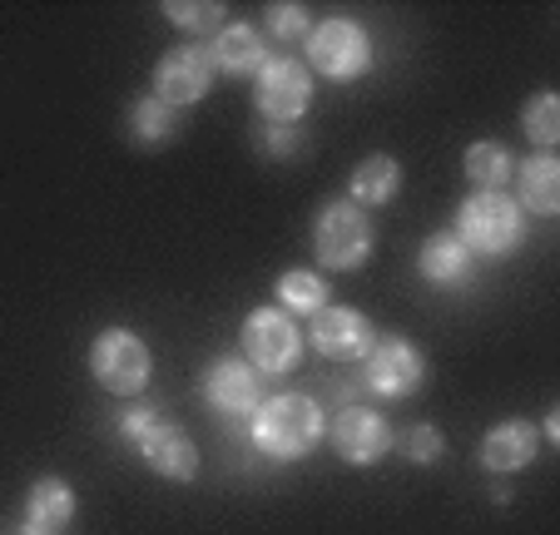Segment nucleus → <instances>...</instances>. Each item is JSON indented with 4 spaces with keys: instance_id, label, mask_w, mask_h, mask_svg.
Returning <instances> with one entry per match:
<instances>
[{
    "instance_id": "obj_1",
    "label": "nucleus",
    "mask_w": 560,
    "mask_h": 535,
    "mask_svg": "<svg viewBox=\"0 0 560 535\" xmlns=\"http://www.w3.org/2000/svg\"><path fill=\"white\" fill-rule=\"evenodd\" d=\"M323 441V407L307 392H278L254 411V446L273 462H298Z\"/></svg>"
},
{
    "instance_id": "obj_2",
    "label": "nucleus",
    "mask_w": 560,
    "mask_h": 535,
    "mask_svg": "<svg viewBox=\"0 0 560 535\" xmlns=\"http://www.w3.org/2000/svg\"><path fill=\"white\" fill-rule=\"evenodd\" d=\"M456 239L466 243L471 258H501L526 239V219H521V203L511 194H471V199L456 209Z\"/></svg>"
},
{
    "instance_id": "obj_3",
    "label": "nucleus",
    "mask_w": 560,
    "mask_h": 535,
    "mask_svg": "<svg viewBox=\"0 0 560 535\" xmlns=\"http://www.w3.org/2000/svg\"><path fill=\"white\" fill-rule=\"evenodd\" d=\"M149 372H154V352L129 327H105L90 342V377L105 392H115V397H144Z\"/></svg>"
},
{
    "instance_id": "obj_4",
    "label": "nucleus",
    "mask_w": 560,
    "mask_h": 535,
    "mask_svg": "<svg viewBox=\"0 0 560 535\" xmlns=\"http://www.w3.org/2000/svg\"><path fill=\"white\" fill-rule=\"evenodd\" d=\"M303 45H307V65L332 84H352L372 70V35L348 15L317 21Z\"/></svg>"
},
{
    "instance_id": "obj_5",
    "label": "nucleus",
    "mask_w": 560,
    "mask_h": 535,
    "mask_svg": "<svg viewBox=\"0 0 560 535\" xmlns=\"http://www.w3.org/2000/svg\"><path fill=\"white\" fill-rule=\"evenodd\" d=\"M313 248H317V258H323V268L352 274V268H362L372 253V219L348 199L328 203L313 223Z\"/></svg>"
},
{
    "instance_id": "obj_6",
    "label": "nucleus",
    "mask_w": 560,
    "mask_h": 535,
    "mask_svg": "<svg viewBox=\"0 0 560 535\" xmlns=\"http://www.w3.org/2000/svg\"><path fill=\"white\" fill-rule=\"evenodd\" d=\"M254 105L264 125H298L313 105V74L293 55H268V65L254 74Z\"/></svg>"
},
{
    "instance_id": "obj_7",
    "label": "nucleus",
    "mask_w": 560,
    "mask_h": 535,
    "mask_svg": "<svg viewBox=\"0 0 560 535\" xmlns=\"http://www.w3.org/2000/svg\"><path fill=\"white\" fill-rule=\"evenodd\" d=\"M298 357H303V333L283 307H254L244 317V362L258 377H273V372H293Z\"/></svg>"
},
{
    "instance_id": "obj_8",
    "label": "nucleus",
    "mask_w": 560,
    "mask_h": 535,
    "mask_svg": "<svg viewBox=\"0 0 560 535\" xmlns=\"http://www.w3.org/2000/svg\"><path fill=\"white\" fill-rule=\"evenodd\" d=\"M213 55L203 40H189V45H174V50H164V60L154 65V95L164 100V105L174 109H189L199 105L203 95H209L213 84Z\"/></svg>"
},
{
    "instance_id": "obj_9",
    "label": "nucleus",
    "mask_w": 560,
    "mask_h": 535,
    "mask_svg": "<svg viewBox=\"0 0 560 535\" xmlns=\"http://www.w3.org/2000/svg\"><path fill=\"white\" fill-rule=\"evenodd\" d=\"M362 368H368V387L377 397H412L427 382V357L407 337H377L372 352L362 357Z\"/></svg>"
},
{
    "instance_id": "obj_10",
    "label": "nucleus",
    "mask_w": 560,
    "mask_h": 535,
    "mask_svg": "<svg viewBox=\"0 0 560 535\" xmlns=\"http://www.w3.org/2000/svg\"><path fill=\"white\" fill-rule=\"evenodd\" d=\"M135 446L149 472L164 476V481H194V476H199V446H194V437L179 421H170V411H164L154 427L139 431Z\"/></svg>"
},
{
    "instance_id": "obj_11",
    "label": "nucleus",
    "mask_w": 560,
    "mask_h": 535,
    "mask_svg": "<svg viewBox=\"0 0 560 535\" xmlns=\"http://www.w3.org/2000/svg\"><path fill=\"white\" fill-rule=\"evenodd\" d=\"M332 452L342 456L348 466H377L382 456L392 452V427L382 411L372 407H342L332 417Z\"/></svg>"
},
{
    "instance_id": "obj_12",
    "label": "nucleus",
    "mask_w": 560,
    "mask_h": 535,
    "mask_svg": "<svg viewBox=\"0 0 560 535\" xmlns=\"http://www.w3.org/2000/svg\"><path fill=\"white\" fill-rule=\"evenodd\" d=\"M372 342H377V333H372V323L358 307H323V313H313V347L328 362H362L372 352Z\"/></svg>"
},
{
    "instance_id": "obj_13",
    "label": "nucleus",
    "mask_w": 560,
    "mask_h": 535,
    "mask_svg": "<svg viewBox=\"0 0 560 535\" xmlns=\"http://www.w3.org/2000/svg\"><path fill=\"white\" fill-rule=\"evenodd\" d=\"M258 382L264 377L248 368L244 357H223V362H213L209 377H203V397H209V407L223 411V417H254L258 402H264Z\"/></svg>"
},
{
    "instance_id": "obj_14",
    "label": "nucleus",
    "mask_w": 560,
    "mask_h": 535,
    "mask_svg": "<svg viewBox=\"0 0 560 535\" xmlns=\"http://www.w3.org/2000/svg\"><path fill=\"white\" fill-rule=\"evenodd\" d=\"M536 446H540V437H536V427L530 421H497V427L481 437V466L487 472H497V476H511V472H526L530 462H536Z\"/></svg>"
},
{
    "instance_id": "obj_15",
    "label": "nucleus",
    "mask_w": 560,
    "mask_h": 535,
    "mask_svg": "<svg viewBox=\"0 0 560 535\" xmlns=\"http://www.w3.org/2000/svg\"><path fill=\"white\" fill-rule=\"evenodd\" d=\"M209 55H213V70H223V74H233V80H244V74H258L268 65V45H264V35L254 31V25H223L219 35H213V45H209Z\"/></svg>"
},
{
    "instance_id": "obj_16",
    "label": "nucleus",
    "mask_w": 560,
    "mask_h": 535,
    "mask_svg": "<svg viewBox=\"0 0 560 535\" xmlns=\"http://www.w3.org/2000/svg\"><path fill=\"white\" fill-rule=\"evenodd\" d=\"M471 253H466V243L456 239V233H432V239L417 248V274L427 278L432 288H456L471 278Z\"/></svg>"
},
{
    "instance_id": "obj_17",
    "label": "nucleus",
    "mask_w": 560,
    "mask_h": 535,
    "mask_svg": "<svg viewBox=\"0 0 560 535\" xmlns=\"http://www.w3.org/2000/svg\"><path fill=\"white\" fill-rule=\"evenodd\" d=\"M397 189H402V164L392 154H368L358 168H352L348 203H358V209L368 213V209H382V203L397 199Z\"/></svg>"
},
{
    "instance_id": "obj_18",
    "label": "nucleus",
    "mask_w": 560,
    "mask_h": 535,
    "mask_svg": "<svg viewBox=\"0 0 560 535\" xmlns=\"http://www.w3.org/2000/svg\"><path fill=\"white\" fill-rule=\"evenodd\" d=\"M462 168H466L476 194H506L511 174H516V159H511V149L491 144V139H476V144L462 154Z\"/></svg>"
},
{
    "instance_id": "obj_19",
    "label": "nucleus",
    "mask_w": 560,
    "mask_h": 535,
    "mask_svg": "<svg viewBox=\"0 0 560 535\" xmlns=\"http://www.w3.org/2000/svg\"><path fill=\"white\" fill-rule=\"evenodd\" d=\"M521 203L540 219L560 213V159L556 154H530L521 164Z\"/></svg>"
},
{
    "instance_id": "obj_20",
    "label": "nucleus",
    "mask_w": 560,
    "mask_h": 535,
    "mask_svg": "<svg viewBox=\"0 0 560 535\" xmlns=\"http://www.w3.org/2000/svg\"><path fill=\"white\" fill-rule=\"evenodd\" d=\"M25 521L40 525V531H65L74 521V491L60 476H40L25 496Z\"/></svg>"
},
{
    "instance_id": "obj_21",
    "label": "nucleus",
    "mask_w": 560,
    "mask_h": 535,
    "mask_svg": "<svg viewBox=\"0 0 560 535\" xmlns=\"http://www.w3.org/2000/svg\"><path fill=\"white\" fill-rule=\"evenodd\" d=\"M129 135H135V144H144V149L170 144V139L179 135V109L164 105L159 95L135 100V105H129Z\"/></svg>"
},
{
    "instance_id": "obj_22",
    "label": "nucleus",
    "mask_w": 560,
    "mask_h": 535,
    "mask_svg": "<svg viewBox=\"0 0 560 535\" xmlns=\"http://www.w3.org/2000/svg\"><path fill=\"white\" fill-rule=\"evenodd\" d=\"M273 293H278V307H283L288 317L293 313H323L328 307V278L323 274H313V268H288L283 278L273 283Z\"/></svg>"
},
{
    "instance_id": "obj_23",
    "label": "nucleus",
    "mask_w": 560,
    "mask_h": 535,
    "mask_svg": "<svg viewBox=\"0 0 560 535\" xmlns=\"http://www.w3.org/2000/svg\"><path fill=\"white\" fill-rule=\"evenodd\" d=\"M521 129L530 144H540V154H550V144H560V95L540 90L526 109H521Z\"/></svg>"
},
{
    "instance_id": "obj_24",
    "label": "nucleus",
    "mask_w": 560,
    "mask_h": 535,
    "mask_svg": "<svg viewBox=\"0 0 560 535\" xmlns=\"http://www.w3.org/2000/svg\"><path fill=\"white\" fill-rule=\"evenodd\" d=\"M164 21L179 25V31H189V35H219L223 31V5L219 0H209V5H199V0H164Z\"/></svg>"
},
{
    "instance_id": "obj_25",
    "label": "nucleus",
    "mask_w": 560,
    "mask_h": 535,
    "mask_svg": "<svg viewBox=\"0 0 560 535\" xmlns=\"http://www.w3.org/2000/svg\"><path fill=\"white\" fill-rule=\"evenodd\" d=\"M402 452H407V462L432 466V462H442L446 456V437L436 427H427V421H417V427L402 431Z\"/></svg>"
},
{
    "instance_id": "obj_26",
    "label": "nucleus",
    "mask_w": 560,
    "mask_h": 535,
    "mask_svg": "<svg viewBox=\"0 0 560 535\" xmlns=\"http://www.w3.org/2000/svg\"><path fill=\"white\" fill-rule=\"evenodd\" d=\"M268 31H273V40H307V31H313V21H307L303 5H268Z\"/></svg>"
},
{
    "instance_id": "obj_27",
    "label": "nucleus",
    "mask_w": 560,
    "mask_h": 535,
    "mask_svg": "<svg viewBox=\"0 0 560 535\" xmlns=\"http://www.w3.org/2000/svg\"><path fill=\"white\" fill-rule=\"evenodd\" d=\"M258 149L268 159H293L303 149V135H298V125H264L258 129Z\"/></svg>"
},
{
    "instance_id": "obj_28",
    "label": "nucleus",
    "mask_w": 560,
    "mask_h": 535,
    "mask_svg": "<svg viewBox=\"0 0 560 535\" xmlns=\"http://www.w3.org/2000/svg\"><path fill=\"white\" fill-rule=\"evenodd\" d=\"M159 417H164V407H159V402H135V407H125V417H119V431H125V437L135 441L139 431L154 427Z\"/></svg>"
},
{
    "instance_id": "obj_29",
    "label": "nucleus",
    "mask_w": 560,
    "mask_h": 535,
    "mask_svg": "<svg viewBox=\"0 0 560 535\" xmlns=\"http://www.w3.org/2000/svg\"><path fill=\"white\" fill-rule=\"evenodd\" d=\"M5 535H55V531H40V525H31V521H25V525H11V531H5Z\"/></svg>"
},
{
    "instance_id": "obj_30",
    "label": "nucleus",
    "mask_w": 560,
    "mask_h": 535,
    "mask_svg": "<svg viewBox=\"0 0 560 535\" xmlns=\"http://www.w3.org/2000/svg\"><path fill=\"white\" fill-rule=\"evenodd\" d=\"M546 437L560 441V411H550V417H546Z\"/></svg>"
}]
</instances>
